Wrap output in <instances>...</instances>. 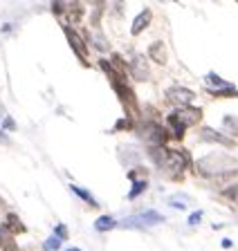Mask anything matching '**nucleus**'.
Returning <instances> with one entry per match:
<instances>
[{"mask_svg": "<svg viewBox=\"0 0 238 251\" xmlns=\"http://www.w3.org/2000/svg\"><path fill=\"white\" fill-rule=\"evenodd\" d=\"M198 173L205 177H218V179H229L238 173V159L222 152H212V155L202 157L198 162Z\"/></svg>", "mask_w": 238, "mask_h": 251, "instance_id": "obj_1", "label": "nucleus"}, {"mask_svg": "<svg viewBox=\"0 0 238 251\" xmlns=\"http://www.w3.org/2000/svg\"><path fill=\"white\" fill-rule=\"evenodd\" d=\"M162 157L158 159L159 171L164 173L169 179H182L186 171V155H182L180 151H171V148H159Z\"/></svg>", "mask_w": 238, "mask_h": 251, "instance_id": "obj_2", "label": "nucleus"}, {"mask_svg": "<svg viewBox=\"0 0 238 251\" xmlns=\"http://www.w3.org/2000/svg\"><path fill=\"white\" fill-rule=\"evenodd\" d=\"M142 137L153 148H164L171 135H169V130H166L164 126L153 124V121H146V124H144V130H142Z\"/></svg>", "mask_w": 238, "mask_h": 251, "instance_id": "obj_3", "label": "nucleus"}, {"mask_svg": "<svg viewBox=\"0 0 238 251\" xmlns=\"http://www.w3.org/2000/svg\"><path fill=\"white\" fill-rule=\"evenodd\" d=\"M164 218L158 213V211H144L139 215H132L131 220L124 222V226H137V229H146V226H153V225H162Z\"/></svg>", "mask_w": 238, "mask_h": 251, "instance_id": "obj_4", "label": "nucleus"}, {"mask_svg": "<svg viewBox=\"0 0 238 251\" xmlns=\"http://www.w3.org/2000/svg\"><path fill=\"white\" fill-rule=\"evenodd\" d=\"M193 99H196V92H191L189 88H180V85H175V88L166 90V101L173 103V105H178V108L189 105Z\"/></svg>", "mask_w": 238, "mask_h": 251, "instance_id": "obj_5", "label": "nucleus"}, {"mask_svg": "<svg viewBox=\"0 0 238 251\" xmlns=\"http://www.w3.org/2000/svg\"><path fill=\"white\" fill-rule=\"evenodd\" d=\"M63 31H65V36H68L70 47L74 50V54L81 58V63H83V65H88V58H85V56H88V47H85L83 38H81L79 34H77V31H74L70 25H63Z\"/></svg>", "mask_w": 238, "mask_h": 251, "instance_id": "obj_6", "label": "nucleus"}, {"mask_svg": "<svg viewBox=\"0 0 238 251\" xmlns=\"http://www.w3.org/2000/svg\"><path fill=\"white\" fill-rule=\"evenodd\" d=\"M175 117H178V121H180L185 128H189V126H198L202 119V110L198 108H191V105H185V108H178L173 112Z\"/></svg>", "mask_w": 238, "mask_h": 251, "instance_id": "obj_7", "label": "nucleus"}, {"mask_svg": "<svg viewBox=\"0 0 238 251\" xmlns=\"http://www.w3.org/2000/svg\"><path fill=\"white\" fill-rule=\"evenodd\" d=\"M200 139L202 141H209V144H220V146H227L234 148V139L222 132H216L213 128H200Z\"/></svg>", "mask_w": 238, "mask_h": 251, "instance_id": "obj_8", "label": "nucleus"}, {"mask_svg": "<svg viewBox=\"0 0 238 251\" xmlns=\"http://www.w3.org/2000/svg\"><path fill=\"white\" fill-rule=\"evenodd\" d=\"M131 74L135 81H146L148 78V63H146V56H135L131 63Z\"/></svg>", "mask_w": 238, "mask_h": 251, "instance_id": "obj_9", "label": "nucleus"}, {"mask_svg": "<svg viewBox=\"0 0 238 251\" xmlns=\"http://www.w3.org/2000/svg\"><path fill=\"white\" fill-rule=\"evenodd\" d=\"M151 16H153V11H151V9L139 11V16L135 18V23L131 25V34H132V36H137V34H142L144 27H148V23H151Z\"/></svg>", "mask_w": 238, "mask_h": 251, "instance_id": "obj_10", "label": "nucleus"}, {"mask_svg": "<svg viewBox=\"0 0 238 251\" xmlns=\"http://www.w3.org/2000/svg\"><path fill=\"white\" fill-rule=\"evenodd\" d=\"M2 226H5V229L9 231L11 235H18V233H25V231H27L25 225L21 222V218H18L16 213H9V215H7V220H5V225H2Z\"/></svg>", "mask_w": 238, "mask_h": 251, "instance_id": "obj_11", "label": "nucleus"}, {"mask_svg": "<svg viewBox=\"0 0 238 251\" xmlns=\"http://www.w3.org/2000/svg\"><path fill=\"white\" fill-rule=\"evenodd\" d=\"M148 56L153 58L155 63H159V65H164L166 63V47L162 41H155L153 45L148 47Z\"/></svg>", "mask_w": 238, "mask_h": 251, "instance_id": "obj_12", "label": "nucleus"}, {"mask_svg": "<svg viewBox=\"0 0 238 251\" xmlns=\"http://www.w3.org/2000/svg\"><path fill=\"white\" fill-rule=\"evenodd\" d=\"M0 249L2 251H18V245L14 240V235L5 229V226H0Z\"/></svg>", "mask_w": 238, "mask_h": 251, "instance_id": "obj_13", "label": "nucleus"}, {"mask_svg": "<svg viewBox=\"0 0 238 251\" xmlns=\"http://www.w3.org/2000/svg\"><path fill=\"white\" fill-rule=\"evenodd\" d=\"M166 126H169L171 130H173V139H182V137H185V130H186V128L180 124V121H178V117H175L173 112L166 117Z\"/></svg>", "mask_w": 238, "mask_h": 251, "instance_id": "obj_14", "label": "nucleus"}, {"mask_svg": "<svg viewBox=\"0 0 238 251\" xmlns=\"http://www.w3.org/2000/svg\"><path fill=\"white\" fill-rule=\"evenodd\" d=\"M88 36H90V38H88V41H90L92 45H95L97 50H99V52H108V50H110V43H108V41H104V36H101L99 31H95V34H92V31H90Z\"/></svg>", "mask_w": 238, "mask_h": 251, "instance_id": "obj_15", "label": "nucleus"}, {"mask_svg": "<svg viewBox=\"0 0 238 251\" xmlns=\"http://www.w3.org/2000/svg\"><path fill=\"white\" fill-rule=\"evenodd\" d=\"M115 225H117V222L110 218V215H101V218L95 220V229L99 231V233H104V231H110Z\"/></svg>", "mask_w": 238, "mask_h": 251, "instance_id": "obj_16", "label": "nucleus"}, {"mask_svg": "<svg viewBox=\"0 0 238 251\" xmlns=\"http://www.w3.org/2000/svg\"><path fill=\"white\" fill-rule=\"evenodd\" d=\"M222 128L229 132V135H234V137H238V117H232V115H227L225 119H222Z\"/></svg>", "mask_w": 238, "mask_h": 251, "instance_id": "obj_17", "label": "nucleus"}, {"mask_svg": "<svg viewBox=\"0 0 238 251\" xmlns=\"http://www.w3.org/2000/svg\"><path fill=\"white\" fill-rule=\"evenodd\" d=\"M70 188H72V193H74V195H79V198L83 200V202H88V204H92V206H97L95 198H92V195L88 193L85 188H81V186H74V184H72V186H70Z\"/></svg>", "mask_w": 238, "mask_h": 251, "instance_id": "obj_18", "label": "nucleus"}, {"mask_svg": "<svg viewBox=\"0 0 238 251\" xmlns=\"http://www.w3.org/2000/svg\"><path fill=\"white\" fill-rule=\"evenodd\" d=\"M146 188H148V182H146V179H135V186H132V191L128 193V200H135L139 193H144Z\"/></svg>", "mask_w": 238, "mask_h": 251, "instance_id": "obj_19", "label": "nucleus"}, {"mask_svg": "<svg viewBox=\"0 0 238 251\" xmlns=\"http://www.w3.org/2000/svg\"><path fill=\"white\" fill-rule=\"evenodd\" d=\"M212 97H238L236 88H225V90H207Z\"/></svg>", "mask_w": 238, "mask_h": 251, "instance_id": "obj_20", "label": "nucleus"}, {"mask_svg": "<svg viewBox=\"0 0 238 251\" xmlns=\"http://www.w3.org/2000/svg\"><path fill=\"white\" fill-rule=\"evenodd\" d=\"M207 81H209V83H213V85H218V88H232V85L227 83V81H222L220 76H216V74H207Z\"/></svg>", "mask_w": 238, "mask_h": 251, "instance_id": "obj_21", "label": "nucleus"}, {"mask_svg": "<svg viewBox=\"0 0 238 251\" xmlns=\"http://www.w3.org/2000/svg\"><path fill=\"white\" fill-rule=\"evenodd\" d=\"M115 128H117V130H131V128H132V119H119Z\"/></svg>", "mask_w": 238, "mask_h": 251, "instance_id": "obj_22", "label": "nucleus"}, {"mask_svg": "<svg viewBox=\"0 0 238 251\" xmlns=\"http://www.w3.org/2000/svg\"><path fill=\"white\" fill-rule=\"evenodd\" d=\"M54 233L58 235V240H65V238H68V226H65V225H56Z\"/></svg>", "mask_w": 238, "mask_h": 251, "instance_id": "obj_23", "label": "nucleus"}, {"mask_svg": "<svg viewBox=\"0 0 238 251\" xmlns=\"http://www.w3.org/2000/svg\"><path fill=\"white\" fill-rule=\"evenodd\" d=\"M58 247H61V240H58V238H50V240L45 242V249H48V251L58 249Z\"/></svg>", "mask_w": 238, "mask_h": 251, "instance_id": "obj_24", "label": "nucleus"}, {"mask_svg": "<svg viewBox=\"0 0 238 251\" xmlns=\"http://www.w3.org/2000/svg\"><path fill=\"white\" fill-rule=\"evenodd\" d=\"M202 220V211H196V213H191V218H189V225L193 226V225H198Z\"/></svg>", "mask_w": 238, "mask_h": 251, "instance_id": "obj_25", "label": "nucleus"}, {"mask_svg": "<svg viewBox=\"0 0 238 251\" xmlns=\"http://www.w3.org/2000/svg\"><path fill=\"white\" fill-rule=\"evenodd\" d=\"M5 126H7V130H14V128H16V124H14V119H5Z\"/></svg>", "mask_w": 238, "mask_h": 251, "instance_id": "obj_26", "label": "nucleus"}, {"mask_svg": "<svg viewBox=\"0 0 238 251\" xmlns=\"http://www.w3.org/2000/svg\"><path fill=\"white\" fill-rule=\"evenodd\" d=\"M65 251H81V249H77V247H70V249H65Z\"/></svg>", "mask_w": 238, "mask_h": 251, "instance_id": "obj_27", "label": "nucleus"}]
</instances>
